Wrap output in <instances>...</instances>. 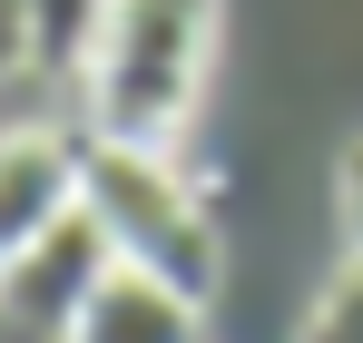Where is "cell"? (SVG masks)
<instances>
[{
	"label": "cell",
	"mask_w": 363,
	"mask_h": 343,
	"mask_svg": "<svg viewBox=\"0 0 363 343\" xmlns=\"http://www.w3.org/2000/svg\"><path fill=\"white\" fill-rule=\"evenodd\" d=\"M206 40H216V0H108L99 40L79 59L89 137L177 147L186 108H196V79H206Z\"/></svg>",
	"instance_id": "1"
},
{
	"label": "cell",
	"mask_w": 363,
	"mask_h": 343,
	"mask_svg": "<svg viewBox=\"0 0 363 343\" xmlns=\"http://www.w3.org/2000/svg\"><path fill=\"white\" fill-rule=\"evenodd\" d=\"M79 206L99 216L118 265H147L186 285L196 304L216 294V216L206 196L167 167V147H118V137H89L79 128Z\"/></svg>",
	"instance_id": "2"
},
{
	"label": "cell",
	"mask_w": 363,
	"mask_h": 343,
	"mask_svg": "<svg viewBox=\"0 0 363 343\" xmlns=\"http://www.w3.org/2000/svg\"><path fill=\"white\" fill-rule=\"evenodd\" d=\"M118 255H108V235H99V216L89 206H69L50 235H30L10 265H0V294H10V314L20 324H40L50 343H69V314H79V294L99 285Z\"/></svg>",
	"instance_id": "3"
},
{
	"label": "cell",
	"mask_w": 363,
	"mask_h": 343,
	"mask_svg": "<svg viewBox=\"0 0 363 343\" xmlns=\"http://www.w3.org/2000/svg\"><path fill=\"white\" fill-rule=\"evenodd\" d=\"M79 206V137L60 128H10L0 137V265L30 245V235H50Z\"/></svg>",
	"instance_id": "4"
},
{
	"label": "cell",
	"mask_w": 363,
	"mask_h": 343,
	"mask_svg": "<svg viewBox=\"0 0 363 343\" xmlns=\"http://www.w3.org/2000/svg\"><path fill=\"white\" fill-rule=\"evenodd\" d=\"M196 294L167 285V275H147V265H108L99 285L79 294V314H69V343H196Z\"/></svg>",
	"instance_id": "5"
},
{
	"label": "cell",
	"mask_w": 363,
	"mask_h": 343,
	"mask_svg": "<svg viewBox=\"0 0 363 343\" xmlns=\"http://www.w3.org/2000/svg\"><path fill=\"white\" fill-rule=\"evenodd\" d=\"M108 0H30V69H79Z\"/></svg>",
	"instance_id": "6"
},
{
	"label": "cell",
	"mask_w": 363,
	"mask_h": 343,
	"mask_svg": "<svg viewBox=\"0 0 363 343\" xmlns=\"http://www.w3.org/2000/svg\"><path fill=\"white\" fill-rule=\"evenodd\" d=\"M304 343H363V265L344 275V285L314 304V324H304Z\"/></svg>",
	"instance_id": "7"
},
{
	"label": "cell",
	"mask_w": 363,
	"mask_h": 343,
	"mask_svg": "<svg viewBox=\"0 0 363 343\" xmlns=\"http://www.w3.org/2000/svg\"><path fill=\"white\" fill-rule=\"evenodd\" d=\"M344 235H354V265H363V137L344 147Z\"/></svg>",
	"instance_id": "8"
},
{
	"label": "cell",
	"mask_w": 363,
	"mask_h": 343,
	"mask_svg": "<svg viewBox=\"0 0 363 343\" xmlns=\"http://www.w3.org/2000/svg\"><path fill=\"white\" fill-rule=\"evenodd\" d=\"M30 59V0H0V79Z\"/></svg>",
	"instance_id": "9"
},
{
	"label": "cell",
	"mask_w": 363,
	"mask_h": 343,
	"mask_svg": "<svg viewBox=\"0 0 363 343\" xmlns=\"http://www.w3.org/2000/svg\"><path fill=\"white\" fill-rule=\"evenodd\" d=\"M0 343H50V334H40V324H20V314H10V294H0Z\"/></svg>",
	"instance_id": "10"
}]
</instances>
